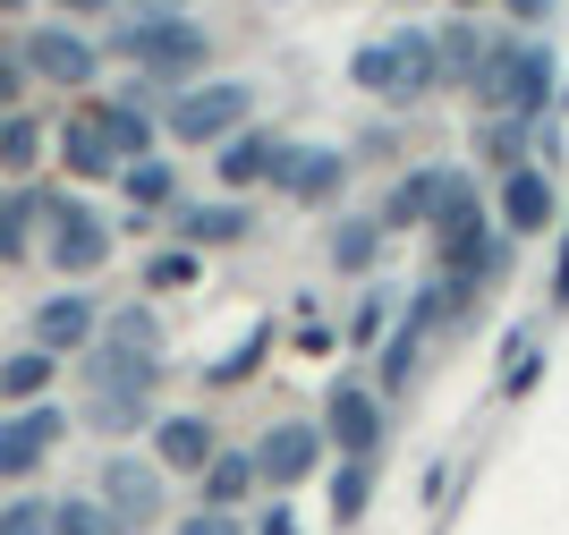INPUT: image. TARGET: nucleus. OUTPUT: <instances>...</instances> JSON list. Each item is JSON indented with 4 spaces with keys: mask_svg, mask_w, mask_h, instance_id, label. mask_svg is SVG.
<instances>
[{
    "mask_svg": "<svg viewBox=\"0 0 569 535\" xmlns=\"http://www.w3.org/2000/svg\"><path fill=\"white\" fill-rule=\"evenodd\" d=\"M272 187H289V196H307V205H323L332 187H349V153H332V145H272V170H263Z\"/></svg>",
    "mask_w": 569,
    "mask_h": 535,
    "instance_id": "obj_11",
    "label": "nucleus"
},
{
    "mask_svg": "<svg viewBox=\"0 0 569 535\" xmlns=\"http://www.w3.org/2000/svg\"><path fill=\"white\" fill-rule=\"evenodd\" d=\"M86 425L94 434H137V425H153V392H94L86 399Z\"/></svg>",
    "mask_w": 569,
    "mask_h": 535,
    "instance_id": "obj_21",
    "label": "nucleus"
},
{
    "mask_svg": "<svg viewBox=\"0 0 569 535\" xmlns=\"http://www.w3.org/2000/svg\"><path fill=\"white\" fill-rule=\"evenodd\" d=\"M315 434H323L340 459H375V450H382V399H375V383H349V374H340Z\"/></svg>",
    "mask_w": 569,
    "mask_h": 535,
    "instance_id": "obj_5",
    "label": "nucleus"
},
{
    "mask_svg": "<svg viewBox=\"0 0 569 535\" xmlns=\"http://www.w3.org/2000/svg\"><path fill=\"white\" fill-rule=\"evenodd\" d=\"M510 18H527V26H536V18H552V0H510Z\"/></svg>",
    "mask_w": 569,
    "mask_h": 535,
    "instance_id": "obj_42",
    "label": "nucleus"
},
{
    "mask_svg": "<svg viewBox=\"0 0 569 535\" xmlns=\"http://www.w3.org/2000/svg\"><path fill=\"white\" fill-rule=\"evenodd\" d=\"M119 187H128V205L137 212H153V205H170V162H153V153H144V162H119Z\"/></svg>",
    "mask_w": 569,
    "mask_h": 535,
    "instance_id": "obj_26",
    "label": "nucleus"
},
{
    "mask_svg": "<svg viewBox=\"0 0 569 535\" xmlns=\"http://www.w3.org/2000/svg\"><path fill=\"white\" fill-rule=\"evenodd\" d=\"M18 60H26V77H51V86H94V69H102V51L86 43L77 26H43V34H26Z\"/></svg>",
    "mask_w": 569,
    "mask_h": 535,
    "instance_id": "obj_10",
    "label": "nucleus"
},
{
    "mask_svg": "<svg viewBox=\"0 0 569 535\" xmlns=\"http://www.w3.org/2000/svg\"><path fill=\"white\" fill-rule=\"evenodd\" d=\"M247 493H256V459L247 450H213L204 459V511H238Z\"/></svg>",
    "mask_w": 569,
    "mask_h": 535,
    "instance_id": "obj_18",
    "label": "nucleus"
},
{
    "mask_svg": "<svg viewBox=\"0 0 569 535\" xmlns=\"http://www.w3.org/2000/svg\"><path fill=\"white\" fill-rule=\"evenodd\" d=\"M51 366H60V357H43V349L9 357V366H0V399H18V408H34V399L51 392Z\"/></svg>",
    "mask_w": 569,
    "mask_h": 535,
    "instance_id": "obj_22",
    "label": "nucleus"
},
{
    "mask_svg": "<svg viewBox=\"0 0 569 535\" xmlns=\"http://www.w3.org/2000/svg\"><path fill=\"white\" fill-rule=\"evenodd\" d=\"M256 535H298V518H289V511H281V502H272V511H263V518H256Z\"/></svg>",
    "mask_w": 569,
    "mask_h": 535,
    "instance_id": "obj_40",
    "label": "nucleus"
},
{
    "mask_svg": "<svg viewBox=\"0 0 569 535\" xmlns=\"http://www.w3.org/2000/svg\"><path fill=\"white\" fill-rule=\"evenodd\" d=\"M51 535H128V527L102 511L94 493H69V502H51Z\"/></svg>",
    "mask_w": 569,
    "mask_h": 535,
    "instance_id": "obj_24",
    "label": "nucleus"
},
{
    "mask_svg": "<svg viewBox=\"0 0 569 535\" xmlns=\"http://www.w3.org/2000/svg\"><path fill=\"white\" fill-rule=\"evenodd\" d=\"M0 9H26V0H0Z\"/></svg>",
    "mask_w": 569,
    "mask_h": 535,
    "instance_id": "obj_43",
    "label": "nucleus"
},
{
    "mask_svg": "<svg viewBox=\"0 0 569 535\" xmlns=\"http://www.w3.org/2000/svg\"><path fill=\"white\" fill-rule=\"evenodd\" d=\"M501 230L510 238H545L552 230V179L545 170H510V179H501Z\"/></svg>",
    "mask_w": 569,
    "mask_h": 535,
    "instance_id": "obj_14",
    "label": "nucleus"
},
{
    "mask_svg": "<svg viewBox=\"0 0 569 535\" xmlns=\"http://www.w3.org/2000/svg\"><path fill=\"white\" fill-rule=\"evenodd\" d=\"M86 383H94V392H153V383H162V357L94 340V349H86Z\"/></svg>",
    "mask_w": 569,
    "mask_h": 535,
    "instance_id": "obj_15",
    "label": "nucleus"
},
{
    "mask_svg": "<svg viewBox=\"0 0 569 535\" xmlns=\"http://www.w3.org/2000/svg\"><path fill=\"white\" fill-rule=\"evenodd\" d=\"M111 51H128V60H137V77H196L213 43H204V26L170 18V9H137V18L119 26Z\"/></svg>",
    "mask_w": 569,
    "mask_h": 535,
    "instance_id": "obj_2",
    "label": "nucleus"
},
{
    "mask_svg": "<svg viewBox=\"0 0 569 535\" xmlns=\"http://www.w3.org/2000/svg\"><path fill=\"white\" fill-rule=\"evenodd\" d=\"M408 374H417V331H391V340H382V366H375V399H400Z\"/></svg>",
    "mask_w": 569,
    "mask_h": 535,
    "instance_id": "obj_28",
    "label": "nucleus"
},
{
    "mask_svg": "<svg viewBox=\"0 0 569 535\" xmlns=\"http://www.w3.org/2000/svg\"><path fill=\"white\" fill-rule=\"evenodd\" d=\"M375 238H382V221H340L332 230V264L340 273H366V264H375Z\"/></svg>",
    "mask_w": 569,
    "mask_h": 535,
    "instance_id": "obj_30",
    "label": "nucleus"
},
{
    "mask_svg": "<svg viewBox=\"0 0 569 535\" xmlns=\"http://www.w3.org/2000/svg\"><path fill=\"white\" fill-rule=\"evenodd\" d=\"M60 18H94V9H111V0H51Z\"/></svg>",
    "mask_w": 569,
    "mask_h": 535,
    "instance_id": "obj_41",
    "label": "nucleus"
},
{
    "mask_svg": "<svg viewBox=\"0 0 569 535\" xmlns=\"http://www.w3.org/2000/svg\"><path fill=\"white\" fill-rule=\"evenodd\" d=\"M60 162L77 170V179H111V145H102V128H94V111L86 119H69V128H60Z\"/></svg>",
    "mask_w": 569,
    "mask_h": 535,
    "instance_id": "obj_19",
    "label": "nucleus"
},
{
    "mask_svg": "<svg viewBox=\"0 0 569 535\" xmlns=\"http://www.w3.org/2000/svg\"><path fill=\"white\" fill-rule=\"evenodd\" d=\"M196 273H204V264H196L188 247H170V256H153V264H144V280H153V289H188Z\"/></svg>",
    "mask_w": 569,
    "mask_h": 535,
    "instance_id": "obj_36",
    "label": "nucleus"
},
{
    "mask_svg": "<svg viewBox=\"0 0 569 535\" xmlns=\"http://www.w3.org/2000/svg\"><path fill=\"white\" fill-rule=\"evenodd\" d=\"M26 230H34V187L0 196V264H26Z\"/></svg>",
    "mask_w": 569,
    "mask_h": 535,
    "instance_id": "obj_27",
    "label": "nucleus"
},
{
    "mask_svg": "<svg viewBox=\"0 0 569 535\" xmlns=\"http://www.w3.org/2000/svg\"><path fill=\"white\" fill-rule=\"evenodd\" d=\"M179 230H188L196 247H238L256 221H247V205H188V212H179Z\"/></svg>",
    "mask_w": 569,
    "mask_h": 535,
    "instance_id": "obj_20",
    "label": "nucleus"
},
{
    "mask_svg": "<svg viewBox=\"0 0 569 535\" xmlns=\"http://www.w3.org/2000/svg\"><path fill=\"white\" fill-rule=\"evenodd\" d=\"M60 443H69V408H51V399L9 408V417H0V476H34Z\"/></svg>",
    "mask_w": 569,
    "mask_h": 535,
    "instance_id": "obj_6",
    "label": "nucleus"
},
{
    "mask_svg": "<svg viewBox=\"0 0 569 535\" xmlns=\"http://www.w3.org/2000/svg\"><path fill=\"white\" fill-rule=\"evenodd\" d=\"M213 417H153V467L162 476H204V459H213Z\"/></svg>",
    "mask_w": 569,
    "mask_h": 535,
    "instance_id": "obj_13",
    "label": "nucleus"
},
{
    "mask_svg": "<svg viewBox=\"0 0 569 535\" xmlns=\"http://www.w3.org/2000/svg\"><path fill=\"white\" fill-rule=\"evenodd\" d=\"M102 145H111V162H144L153 153V119H144V102H111V111H94Z\"/></svg>",
    "mask_w": 569,
    "mask_h": 535,
    "instance_id": "obj_17",
    "label": "nucleus"
},
{
    "mask_svg": "<svg viewBox=\"0 0 569 535\" xmlns=\"http://www.w3.org/2000/svg\"><path fill=\"white\" fill-rule=\"evenodd\" d=\"M247 459H256V485L289 493V485H307V476H315V459H323V434H315L307 417H281L256 450H247Z\"/></svg>",
    "mask_w": 569,
    "mask_h": 535,
    "instance_id": "obj_9",
    "label": "nucleus"
},
{
    "mask_svg": "<svg viewBox=\"0 0 569 535\" xmlns=\"http://www.w3.org/2000/svg\"><path fill=\"white\" fill-rule=\"evenodd\" d=\"M476 102L485 111H501V119H536L552 102V51L545 43H485V60H476Z\"/></svg>",
    "mask_w": 569,
    "mask_h": 535,
    "instance_id": "obj_1",
    "label": "nucleus"
},
{
    "mask_svg": "<svg viewBox=\"0 0 569 535\" xmlns=\"http://www.w3.org/2000/svg\"><path fill=\"white\" fill-rule=\"evenodd\" d=\"M349 77L366 93H391V102H408V93H426L433 77H442V60H433L426 34H382V43H366L349 60Z\"/></svg>",
    "mask_w": 569,
    "mask_h": 535,
    "instance_id": "obj_4",
    "label": "nucleus"
},
{
    "mask_svg": "<svg viewBox=\"0 0 569 535\" xmlns=\"http://www.w3.org/2000/svg\"><path fill=\"white\" fill-rule=\"evenodd\" d=\"M366 502H375V459H349L332 476V518L340 527H357V518H366Z\"/></svg>",
    "mask_w": 569,
    "mask_h": 535,
    "instance_id": "obj_25",
    "label": "nucleus"
},
{
    "mask_svg": "<svg viewBox=\"0 0 569 535\" xmlns=\"http://www.w3.org/2000/svg\"><path fill=\"white\" fill-rule=\"evenodd\" d=\"M519 145H527V119H501V128H485V153H493V162H519Z\"/></svg>",
    "mask_w": 569,
    "mask_h": 535,
    "instance_id": "obj_37",
    "label": "nucleus"
},
{
    "mask_svg": "<svg viewBox=\"0 0 569 535\" xmlns=\"http://www.w3.org/2000/svg\"><path fill=\"white\" fill-rule=\"evenodd\" d=\"M272 170V137H221V187H256Z\"/></svg>",
    "mask_w": 569,
    "mask_h": 535,
    "instance_id": "obj_23",
    "label": "nucleus"
},
{
    "mask_svg": "<svg viewBox=\"0 0 569 535\" xmlns=\"http://www.w3.org/2000/svg\"><path fill=\"white\" fill-rule=\"evenodd\" d=\"M179 535H247V527H238L230 511H196V518H188V527H179Z\"/></svg>",
    "mask_w": 569,
    "mask_h": 535,
    "instance_id": "obj_38",
    "label": "nucleus"
},
{
    "mask_svg": "<svg viewBox=\"0 0 569 535\" xmlns=\"http://www.w3.org/2000/svg\"><path fill=\"white\" fill-rule=\"evenodd\" d=\"M34 212H43V264H60L69 280L102 273L111 264V221H102L94 205H77V196H34Z\"/></svg>",
    "mask_w": 569,
    "mask_h": 535,
    "instance_id": "obj_3",
    "label": "nucleus"
},
{
    "mask_svg": "<svg viewBox=\"0 0 569 535\" xmlns=\"http://www.w3.org/2000/svg\"><path fill=\"white\" fill-rule=\"evenodd\" d=\"M382 331H391V298H382V289H375V298H366V306H357V315H349V340H357V349H375Z\"/></svg>",
    "mask_w": 569,
    "mask_h": 535,
    "instance_id": "obj_35",
    "label": "nucleus"
},
{
    "mask_svg": "<svg viewBox=\"0 0 569 535\" xmlns=\"http://www.w3.org/2000/svg\"><path fill=\"white\" fill-rule=\"evenodd\" d=\"M18 86H26V60H18V51H0V111L18 102Z\"/></svg>",
    "mask_w": 569,
    "mask_h": 535,
    "instance_id": "obj_39",
    "label": "nucleus"
},
{
    "mask_svg": "<svg viewBox=\"0 0 569 535\" xmlns=\"http://www.w3.org/2000/svg\"><path fill=\"white\" fill-rule=\"evenodd\" d=\"M94 298L86 289H60V298H43L34 306V349L43 357H69V349H94Z\"/></svg>",
    "mask_w": 569,
    "mask_h": 535,
    "instance_id": "obj_12",
    "label": "nucleus"
},
{
    "mask_svg": "<svg viewBox=\"0 0 569 535\" xmlns=\"http://www.w3.org/2000/svg\"><path fill=\"white\" fill-rule=\"evenodd\" d=\"M247 111H256V93H247V86H196V93H179V102H170L162 128H170L179 145H221Z\"/></svg>",
    "mask_w": 569,
    "mask_h": 535,
    "instance_id": "obj_8",
    "label": "nucleus"
},
{
    "mask_svg": "<svg viewBox=\"0 0 569 535\" xmlns=\"http://www.w3.org/2000/svg\"><path fill=\"white\" fill-rule=\"evenodd\" d=\"M34 153H43V128L18 119V111H0V170H26Z\"/></svg>",
    "mask_w": 569,
    "mask_h": 535,
    "instance_id": "obj_31",
    "label": "nucleus"
},
{
    "mask_svg": "<svg viewBox=\"0 0 569 535\" xmlns=\"http://www.w3.org/2000/svg\"><path fill=\"white\" fill-rule=\"evenodd\" d=\"M94 502H102L128 535H137V527H153V518H162L170 493H162V467H153V459H128V450H119V459H102V493H94Z\"/></svg>",
    "mask_w": 569,
    "mask_h": 535,
    "instance_id": "obj_7",
    "label": "nucleus"
},
{
    "mask_svg": "<svg viewBox=\"0 0 569 535\" xmlns=\"http://www.w3.org/2000/svg\"><path fill=\"white\" fill-rule=\"evenodd\" d=\"M459 9H476V0H459Z\"/></svg>",
    "mask_w": 569,
    "mask_h": 535,
    "instance_id": "obj_44",
    "label": "nucleus"
},
{
    "mask_svg": "<svg viewBox=\"0 0 569 535\" xmlns=\"http://www.w3.org/2000/svg\"><path fill=\"white\" fill-rule=\"evenodd\" d=\"M433 60H442L451 77H476V60H485V34H476V26H451V34L433 43Z\"/></svg>",
    "mask_w": 569,
    "mask_h": 535,
    "instance_id": "obj_32",
    "label": "nucleus"
},
{
    "mask_svg": "<svg viewBox=\"0 0 569 535\" xmlns=\"http://www.w3.org/2000/svg\"><path fill=\"white\" fill-rule=\"evenodd\" d=\"M94 340H119V349H144V357H162V324H153L144 306H119V315L94 331Z\"/></svg>",
    "mask_w": 569,
    "mask_h": 535,
    "instance_id": "obj_29",
    "label": "nucleus"
},
{
    "mask_svg": "<svg viewBox=\"0 0 569 535\" xmlns=\"http://www.w3.org/2000/svg\"><path fill=\"white\" fill-rule=\"evenodd\" d=\"M0 535H51V502H34V493H18V502L0 511Z\"/></svg>",
    "mask_w": 569,
    "mask_h": 535,
    "instance_id": "obj_34",
    "label": "nucleus"
},
{
    "mask_svg": "<svg viewBox=\"0 0 569 535\" xmlns=\"http://www.w3.org/2000/svg\"><path fill=\"white\" fill-rule=\"evenodd\" d=\"M459 170H408L400 187H391V205H382V230H417V221H433V205L451 196Z\"/></svg>",
    "mask_w": 569,
    "mask_h": 535,
    "instance_id": "obj_16",
    "label": "nucleus"
},
{
    "mask_svg": "<svg viewBox=\"0 0 569 535\" xmlns=\"http://www.w3.org/2000/svg\"><path fill=\"white\" fill-rule=\"evenodd\" d=\"M263 349H272V324H256V331H247V340H238V349L213 366V383H238V374H256V366H263Z\"/></svg>",
    "mask_w": 569,
    "mask_h": 535,
    "instance_id": "obj_33",
    "label": "nucleus"
}]
</instances>
